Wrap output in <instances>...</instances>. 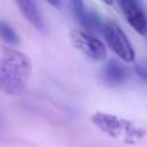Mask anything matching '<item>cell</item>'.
Instances as JSON below:
<instances>
[{"label": "cell", "instance_id": "1", "mask_svg": "<svg viewBox=\"0 0 147 147\" xmlns=\"http://www.w3.org/2000/svg\"><path fill=\"white\" fill-rule=\"evenodd\" d=\"M30 59L14 48H5L0 56V91L15 95L21 93L31 76Z\"/></svg>", "mask_w": 147, "mask_h": 147}, {"label": "cell", "instance_id": "2", "mask_svg": "<svg viewBox=\"0 0 147 147\" xmlns=\"http://www.w3.org/2000/svg\"><path fill=\"white\" fill-rule=\"evenodd\" d=\"M102 33L116 55L124 62L134 61V51L124 31L113 21H105L102 26Z\"/></svg>", "mask_w": 147, "mask_h": 147}, {"label": "cell", "instance_id": "3", "mask_svg": "<svg viewBox=\"0 0 147 147\" xmlns=\"http://www.w3.org/2000/svg\"><path fill=\"white\" fill-rule=\"evenodd\" d=\"M71 44L85 54L87 57L95 61H103L107 56V51L103 44L83 29H72L69 33Z\"/></svg>", "mask_w": 147, "mask_h": 147}, {"label": "cell", "instance_id": "4", "mask_svg": "<svg viewBox=\"0 0 147 147\" xmlns=\"http://www.w3.org/2000/svg\"><path fill=\"white\" fill-rule=\"evenodd\" d=\"M119 6L133 30L139 34H147V14L141 3L134 0H123L119 1Z\"/></svg>", "mask_w": 147, "mask_h": 147}, {"label": "cell", "instance_id": "5", "mask_svg": "<svg viewBox=\"0 0 147 147\" xmlns=\"http://www.w3.org/2000/svg\"><path fill=\"white\" fill-rule=\"evenodd\" d=\"M102 76L106 83L110 85H119L127 79L129 71L123 63L115 59H111L103 67Z\"/></svg>", "mask_w": 147, "mask_h": 147}, {"label": "cell", "instance_id": "6", "mask_svg": "<svg viewBox=\"0 0 147 147\" xmlns=\"http://www.w3.org/2000/svg\"><path fill=\"white\" fill-rule=\"evenodd\" d=\"M21 13L24 15V17L39 31L44 32L46 30V24H45V21L42 18V15L40 14L39 11V8L37 6L36 2L33 1H25V0H22V1H17L16 2Z\"/></svg>", "mask_w": 147, "mask_h": 147}, {"label": "cell", "instance_id": "7", "mask_svg": "<svg viewBox=\"0 0 147 147\" xmlns=\"http://www.w3.org/2000/svg\"><path fill=\"white\" fill-rule=\"evenodd\" d=\"M71 10L72 14L76 18V21L80 24V26L83 28V30L87 31L88 30V23H90V8H87L85 6V3L83 1L79 0H75L71 1Z\"/></svg>", "mask_w": 147, "mask_h": 147}, {"label": "cell", "instance_id": "8", "mask_svg": "<svg viewBox=\"0 0 147 147\" xmlns=\"http://www.w3.org/2000/svg\"><path fill=\"white\" fill-rule=\"evenodd\" d=\"M0 38L9 45H16L20 42V37L14 28L2 20H0Z\"/></svg>", "mask_w": 147, "mask_h": 147}, {"label": "cell", "instance_id": "9", "mask_svg": "<svg viewBox=\"0 0 147 147\" xmlns=\"http://www.w3.org/2000/svg\"><path fill=\"white\" fill-rule=\"evenodd\" d=\"M136 71L138 74V76L144 79L145 82H147V62H140L136 65Z\"/></svg>", "mask_w": 147, "mask_h": 147}, {"label": "cell", "instance_id": "10", "mask_svg": "<svg viewBox=\"0 0 147 147\" xmlns=\"http://www.w3.org/2000/svg\"><path fill=\"white\" fill-rule=\"evenodd\" d=\"M2 129V121H1V118H0V130Z\"/></svg>", "mask_w": 147, "mask_h": 147}]
</instances>
